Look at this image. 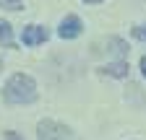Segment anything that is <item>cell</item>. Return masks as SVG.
<instances>
[{"mask_svg": "<svg viewBox=\"0 0 146 140\" xmlns=\"http://www.w3.org/2000/svg\"><path fill=\"white\" fill-rule=\"evenodd\" d=\"M39 91H36V80L29 73H13L5 86H3V99L8 104H16V107H24V104H34Z\"/></svg>", "mask_w": 146, "mask_h": 140, "instance_id": "1", "label": "cell"}, {"mask_svg": "<svg viewBox=\"0 0 146 140\" xmlns=\"http://www.w3.org/2000/svg\"><path fill=\"white\" fill-rule=\"evenodd\" d=\"M36 140H76L73 130L63 122H55V119H42L36 125Z\"/></svg>", "mask_w": 146, "mask_h": 140, "instance_id": "2", "label": "cell"}, {"mask_svg": "<svg viewBox=\"0 0 146 140\" xmlns=\"http://www.w3.org/2000/svg\"><path fill=\"white\" fill-rule=\"evenodd\" d=\"M47 29L44 26H39V24H29V26H24V31H21V44L24 47H39V44H44L47 42Z\"/></svg>", "mask_w": 146, "mask_h": 140, "instance_id": "3", "label": "cell"}, {"mask_svg": "<svg viewBox=\"0 0 146 140\" xmlns=\"http://www.w3.org/2000/svg\"><path fill=\"white\" fill-rule=\"evenodd\" d=\"M81 31H84V21L78 16H65L58 26V37L60 39H78Z\"/></svg>", "mask_w": 146, "mask_h": 140, "instance_id": "4", "label": "cell"}, {"mask_svg": "<svg viewBox=\"0 0 146 140\" xmlns=\"http://www.w3.org/2000/svg\"><path fill=\"white\" fill-rule=\"evenodd\" d=\"M99 70H102V75H110V78H128V73H131V67H128V62H125L123 57L115 60V62L102 65Z\"/></svg>", "mask_w": 146, "mask_h": 140, "instance_id": "5", "label": "cell"}, {"mask_svg": "<svg viewBox=\"0 0 146 140\" xmlns=\"http://www.w3.org/2000/svg\"><path fill=\"white\" fill-rule=\"evenodd\" d=\"M0 44L3 47H13V26L5 18H0Z\"/></svg>", "mask_w": 146, "mask_h": 140, "instance_id": "6", "label": "cell"}, {"mask_svg": "<svg viewBox=\"0 0 146 140\" xmlns=\"http://www.w3.org/2000/svg\"><path fill=\"white\" fill-rule=\"evenodd\" d=\"M107 47H112L110 52H115L117 57H125V55H128V44H125L123 39H107Z\"/></svg>", "mask_w": 146, "mask_h": 140, "instance_id": "7", "label": "cell"}, {"mask_svg": "<svg viewBox=\"0 0 146 140\" xmlns=\"http://www.w3.org/2000/svg\"><path fill=\"white\" fill-rule=\"evenodd\" d=\"M0 8H5V10H21L24 0H0Z\"/></svg>", "mask_w": 146, "mask_h": 140, "instance_id": "8", "label": "cell"}, {"mask_svg": "<svg viewBox=\"0 0 146 140\" xmlns=\"http://www.w3.org/2000/svg\"><path fill=\"white\" fill-rule=\"evenodd\" d=\"M133 37H136L138 42H146V24L138 26V29H133Z\"/></svg>", "mask_w": 146, "mask_h": 140, "instance_id": "9", "label": "cell"}, {"mask_svg": "<svg viewBox=\"0 0 146 140\" xmlns=\"http://www.w3.org/2000/svg\"><path fill=\"white\" fill-rule=\"evenodd\" d=\"M138 67H141V75H143V78H146V55H143V57H141V62H138Z\"/></svg>", "mask_w": 146, "mask_h": 140, "instance_id": "10", "label": "cell"}, {"mask_svg": "<svg viewBox=\"0 0 146 140\" xmlns=\"http://www.w3.org/2000/svg\"><path fill=\"white\" fill-rule=\"evenodd\" d=\"M5 140H21V137H18L13 130H8V132H5Z\"/></svg>", "mask_w": 146, "mask_h": 140, "instance_id": "11", "label": "cell"}, {"mask_svg": "<svg viewBox=\"0 0 146 140\" xmlns=\"http://www.w3.org/2000/svg\"><path fill=\"white\" fill-rule=\"evenodd\" d=\"M81 3H86V5H99V3H104V0H81Z\"/></svg>", "mask_w": 146, "mask_h": 140, "instance_id": "12", "label": "cell"}]
</instances>
